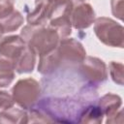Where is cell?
Returning <instances> with one entry per match:
<instances>
[{
	"instance_id": "obj_16",
	"label": "cell",
	"mask_w": 124,
	"mask_h": 124,
	"mask_svg": "<svg viewBox=\"0 0 124 124\" xmlns=\"http://www.w3.org/2000/svg\"><path fill=\"white\" fill-rule=\"evenodd\" d=\"M14 105H15V101L13 99L12 94L8 93L7 91L0 90V108L7 109L14 107Z\"/></svg>"
},
{
	"instance_id": "obj_4",
	"label": "cell",
	"mask_w": 124,
	"mask_h": 124,
	"mask_svg": "<svg viewBox=\"0 0 124 124\" xmlns=\"http://www.w3.org/2000/svg\"><path fill=\"white\" fill-rule=\"evenodd\" d=\"M41 93L40 83L31 78L19 79L12 88V96L21 108L30 109L34 107Z\"/></svg>"
},
{
	"instance_id": "obj_2",
	"label": "cell",
	"mask_w": 124,
	"mask_h": 124,
	"mask_svg": "<svg viewBox=\"0 0 124 124\" xmlns=\"http://www.w3.org/2000/svg\"><path fill=\"white\" fill-rule=\"evenodd\" d=\"M20 37L39 56L53 50L60 41L57 32L46 25L28 24L22 28Z\"/></svg>"
},
{
	"instance_id": "obj_18",
	"label": "cell",
	"mask_w": 124,
	"mask_h": 124,
	"mask_svg": "<svg viewBox=\"0 0 124 124\" xmlns=\"http://www.w3.org/2000/svg\"><path fill=\"white\" fill-rule=\"evenodd\" d=\"M111 12L114 16L119 18L120 20L123 19V0H111Z\"/></svg>"
},
{
	"instance_id": "obj_6",
	"label": "cell",
	"mask_w": 124,
	"mask_h": 124,
	"mask_svg": "<svg viewBox=\"0 0 124 124\" xmlns=\"http://www.w3.org/2000/svg\"><path fill=\"white\" fill-rule=\"evenodd\" d=\"M27 45L18 35H11L0 39V55L11 60L16 65Z\"/></svg>"
},
{
	"instance_id": "obj_8",
	"label": "cell",
	"mask_w": 124,
	"mask_h": 124,
	"mask_svg": "<svg viewBox=\"0 0 124 124\" xmlns=\"http://www.w3.org/2000/svg\"><path fill=\"white\" fill-rule=\"evenodd\" d=\"M122 99L115 94L108 93L98 101V107L104 115L108 117L107 123H115V116L120 110Z\"/></svg>"
},
{
	"instance_id": "obj_20",
	"label": "cell",
	"mask_w": 124,
	"mask_h": 124,
	"mask_svg": "<svg viewBox=\"0 0 124 124\" xmlns=\"http://www.w3.org/2000/svg\"><path fill=\"white\" fill-rule=\"evenodd\" d=\"M77 1H79V2H82V1H84V0H77Z\"/></svg>"
},
{
	"instance_id": "obj_3",
	"label": "cell",
	"mask_w": 124,
	"mask_h": 124,
	"mask_svg": "<svg viewBox=\"0 0 124 124\" xmlns=\"http://www.w3.org/2000/svg\"><path fill=\"white\" fill-rule=\"evenodd\" d=\"M93 23L94 32L104 45L120 48L124 46V28L121 24L106 16L96 18Z\"/></svg>"
},
{
	"instance_id": "obj_1",
	"label": "cell",
	"mask_w": 124,
	"mask_h": 124,
	"mask_svg": "<svg viewBox=\"0 0 124 124\" xmlns=\"http://www.w3.org/2000/svg\"><path fill=\"white\" fill-rule=\"evenodd\" d=\"M85 56L86 51L78 41L74 38H64L53 50L40 55L38 72L42 75H49L62 65L80 63Z\"/></svg>"
},
{
	"instance_id": "obj_11",
	"label": "cell",
	"mask_w": 124,
	"mask_h": 124,
	"mask_svg": "<svg viewBox=\"0 0 124 124\" xmlns=\"http://www.w3.org/2000/svg\"><path fill=\"white\" fill-rule=\"evenodd\" d=\"M29 115L25 109L18 108H10L0 111V123H28Z\"/></svg>"
},
{
	"instance_id": "obj_15",
	"label": "cell",
	"mask_w": 124,
	"mask_h": 124,
	"mask_svg": "<svg viewBox=\"0 0 124 124\" xmlns=\"http://www.w3.org/2000/svg\"><path fill=\"white\" fill-rule=\"evenodd\" d=\"M109 74L112 80L118 85H123V70L124 66L122 63L111 61L108 65Z\"/></svg>"
},
{
	"instance_id": "obj_9",
	"label": "cell",
	"mask_w": 124,
	"mask_h": 124,
	"mask_svg": "<svg viewBox=\"0 0 124 124\" xmlns=\"http://www.w3.org/2000/svg\"><path fill=\"white\" fill-rule=\"evenodd\" d=\"M51 0H35V8L27 15V22L30 25H46Z\"/></svg>"
},
{
	"instance_id": "obj_14",
	"label": "cell",
	"mask_w": 124,
	"mask_h": 124,
	"mask_svg": "<svg viewBox=\"0 0 124 124\" xmlns=\"http://www.w3.org/2000/svg\"><path fill=\"white\" fill-rule=\"evenodd\" d=\"M103 112L101 108L97 106H88L83 108L82 112L80 113L78 122L79 123H102L103 121Z\"/></svg>"
},
{
	"instance_id": "obj_5",
	"label": "cell",
	"mask_w": 124,
	"mask_h": 124,
	"mask_svg": "<svg viewBox=\"0 0 124 124\" xmlns=\"http://www.w3.org/2000/svg\"><path fill=\"white\" fill-rule=\"evenodd\" d=\"M79 72L83 78L91 85H98L108 78V70L105 62L97 57L85 56L80 62Z\"/></svg>"
},
{
	"instance_id": "obj_13",
	"label": "cell",
	"mask_w": 124,
	"mask_h": 124,
	"mask_svg": "<svg viewBox=\"0 0 124 124\" xmlns=\"http://www.w3.org/2000/svg\"><path fill=\"white\" fill-rule=\"evenodd\" d=\"M23 21H24V18L20 14V12H18L17 10H14L7 16L0 19V23L4 30V33L14 32L17 30L22 25Z\"/></svg>"
},
{
	"instance_id": "obj_10",
	"label": "cell",
	"mask_w": 124,
	"mask_h": 124,
	"mask_svg": "<svg viewBox=\"0 0 124 124\" xmlns=\"http://www.w3.org/2000/svg\"><path fill=\"white\" fill-rule=\"evenodd\" d=\"M36 55L37 54L35 53V51L27 46L22 54L16 60L15 65V71L18 74L31 73L35 67Z\"/></svg>"
},
{
	"instance_id": "obj_7",
	"label": "cell",
	"mask_w": 124,
	"mask_h": 124,
	"mask_svg": "<svg viewBox=\"0 0 124 124\" xmlns=\"http://www.w3.org/2000/svg\"><path fill=\"white\" fill-rule=\"evenodd\" d=\"M95 20V12L88 3H80L73 7L70 14L71 25L78 30L86 29L92 25Z\"/></svg>"
},
{
	"instance_id": "obj_12",
	"label": "cell",
	"mask_w": 124,
	"mask_h": 124,
	"mask_svg": "<svg viewBox=\"0 0 124 124\" xmlns=\"http://www.w3.org/2000/svg\"><path fill=\"white\" fill-rule=\"evenodd\" d=\"M15 78L14 63L0 55V87H6Z\"/></svg>"
},
{
	"instance_id": "obj_17",
	"label": "cell",
	"mask_w": 124,
	"mask_h": 124,
	"mask_svg": "<svg viewBox=\"0 0 124 124\" xmlns=\"http://www.w3.org/2000/svg\"><path fill=\"white\" fill-rule=\"evenodd\" d=\"M15 0H0V19L7 16L15 9Z\"/></svg>"
},
{
	"instance_id": "obj_19",
	"label": "cell",
	"mask_w": 124,
	"mask_h": 124,
	"mask_svg": "<svg viewBox=\"0 0 124 124\" xmlns=\"http://www.w3.org/2000/svg\"><path fill=\"white\" fill-rule=\"evenodd\" d=\"M3 34H4V30H3V28H2V26H1V23H0V39L2 38V36H3Z\"/></svg>"
}]
</instances>
